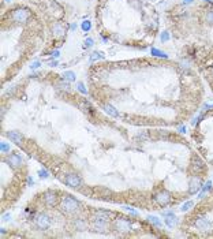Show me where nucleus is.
Returning <instances> with one entry per match:
<instances>
[{"instance_id": "nucleus-27", "label": "nucleus", "mask_w": 213, "mask_h": 239, "mask_svg": "<svg viewBox=\"0 0 213 239\" xmlns=\"http://www.w3.org/2000/svg\"><path fill=\"white\" fill-rule=\"evenodd\" d=\"M39 176L41 178V179H45V178H48V176H49V172L45 170V168H41V170L39 171Z\"/></svg>"}, {"instance_id": "nucleus-7", "label": "nucleus", "mask_w": 213, "mask_h": 239, "mask_svg": "<svg viewBox=\"0 0 213 239\" xmlns=\"http://www.w3.org/2000/svg\"><path fill=\"white\" fill-rule=\"evenodd\" d=\"M57 200H59L57 193H55V191H52V190H48L46 193H44V196H42L44 204L48 205V206H56L57 205Z\"/></svg>"}, {"instance_id": "nucleus-30", "label": "nucleus", "mask_w": 213, "mask_h": 239, "mask_svg": "<svg viewBox=\"0 0 213 239\" xmlns=\"http://www.w3.org/2000/svg\"><path fill=\"white\" fill-rule=\"evenodd\" d=\"M78 90H79L82 94H87V90H86V87H85V85H83L82 82L78 83Z\"/></svg>"}, {"instance_id": "nucleus-33", "label": "nucleus", "mask_w": 213, "mask_h": 239, "mask_svg": "<svg viewBox=\"0 0 213 239\" xmlns=\"http://www.w3.org/2000/svg\"><path fill=\"white\" fill-rule=\"evenodd\" d=\"M93 42H94V41H93L92 39H86L85 40V46H86V48H87V46H92Z\"/></svg>"}, {"instance_id": "nucleus-36", "label": "nucleus", "mask_w": 213, "mask_h": 239, "mask_svg": "<svg viewBox=\"0 0 213 239\" xmlns=\"http://www.w3.org/2000/svg\"><path fill=\"white\" fill-rule=\"evenodd\" d=\"M179 133H186V127L185 126H180L179 127Z\"/></svg>"}, {"instance_id": "nucleus-13", "label": "nucleus", "mask_w": 213, "mask_h": 239, "mask_svg": "<svg viewBox=\"0 0 213 239\" xmlns=\"http://www.w3.org/2000/svg\"><path fill=\"white\" fill-rule=\"evenodd\" d=\"M201 187L202 186H201L200 179L198 178H191L190 183H189V194H195Z\"/></svg>"}, {"instance_id": "nucleus-18", "label": "nucleus", "mask_w": 213, "mask_h": 239, "mask_svg": "<svg viewBox=\"0 0 213 239\" xmlns=\"http://www.w3.org/2000/svg\"><path fill=\"white\" fill-rule=\"evenodd\" d=\"M150 53L153 55L154 57H161V59H168V55L165 53V52H163V51H160V49H157V48H152V49H150Z\"/></svg>"}, {"instance_id": "nucleus-11", "label": "nucleus", "mask_w": 213, "mask_h": 239, "mask_svg": "<svg viewBox=\"0 0 213 239\" xmlns=\"http://www.w3.org/2000/svg\"><path fill=\"white\" fill-rule=\"evenodd\" d=\"M92 226L97 232H105L107 228H108V221L98 220V219H93Z\"/></svg>"}, {"instance_id": "nucleus-20", "label": "nucleus", "mask_w": 213, "mask_h": 239, "mask_svg": "<svg viewBox=\"0 0 213 239\" xmlns=\"http://www.w3.org/2000/svg\"><path fill=\"white\" fill-rule=\"evenodd\" d=\"M148 219V221H150L153 226H156V227H161V220H160L157 216H153V215H149V216L146 217Z\"/></svg>"}, {"instance_id": "nucleus-40", "label": "nucleus", "mask_w": 213, "mask_h": 239, "mask_svg": "<svg viewBox=\"0 0 213 239\" xmlns=\"http://www.w3.org/2000/svg\"><path fill=\"white\" fill-rule=\"evenodd\" d=\"M51 66H52V67H56V66H59V63H57V62H52Z\"/></svg>"}, {"instance_id": "nucleus-42", "label": "nucleus", "mask_w": 213, "mask_h": 239, "mask_svg": "<svg viewBox=\"0 0 213 239\" xmlns=\"http://www.w3.org/2000/svg\"><path fill=\"white\" fill-rule=\"evenodd\" d=\"M212 74H213V68H212Z\"/></svg>"}, {"instance_id": "nucleus-21", "label": "nucleus", "mask_w": 213, "mask_h": 239, "mask_svg": "<svg viewBox=\"0 0 213 239\" xmlns=\"http://www.w3.org/2000/svg\"><path fill=\"white\" fill-rule=\"evenodd\" d=\"M98 59H104V53H101V52H93L92 56H90V62H96Z\"/></svg>"}, {"instance_id": "nucleus-10", "label": "nucleus", "mask_w": 213, "mask_h": 239, "mask_svg": "<svg viewBox=\"0 0 213 239\" xmlns=\"http://www.w3.org/2000/svg\"><path fill=\"white\" fill-rule=\"evenodd\" d=\"M6 135H7V138L8 139H11L13 142H15L17 145H21L22 144V141H23V134L21 133H18V131H7L6 133Z\"/></svg>"}, {"instance_id": "nucleus-35", "label": "nucleus", "mask_w": 213, "mask_h": 239, "mask_svg": "<svg viewBox=\"0 0 213 239\" xmlns=\"http://www.w3.org/2000/svg\"><path fill=\"white\" fill-rule=\"evenodd\" d=\"M3 220H4V221H8V220H10V215H4V216H3Z\"/></svg>"}, {"instance_id": "nucleus-5", "label": "nucleus", "mask_w": 213, "mask_h": 239, "mask_svg": "<svg viewBox=\"0 0 213 239\" xmlns=\"http://www.w3.org/2000/svg\"><path fill=\"white\" fill-rule=\"evenodd\" d=\"M36 226H37V228H40V230L49 228V226H51V217H49L46 213L37 215V217H36Z\"/></svg>"}, {"instance_id": "nucleus-39", "label": "nucleus", "mask_w": 213, "mask_h": 239, "mask_svg": "<svg viewBox=\"0 0 213 239\" xmlns=\"http://www.w3.org/2000/svg\"><path fill=\"white\" fill-rule=\"evenodd\" d=\"M28 182H29V185H33V179H31V178H30V176H29V178H28Z\"/></svg>"}, {"instance_id": "nucleus-38", "label": "nucleus", "mask_w": 213, "mask_h": 239, "mask_svg": "<svg viewBox=\"0 0 213 239\" xmlns=\"http://www.w3.org/2000/svg\"><path fill=\"white\" fill-rule=\"evenodd\" d=\"M70 29H71V30H74V29H77V23H72V25L70 26Z\"/></svg>"}, {"instance_id": "nucleus-8", "label": "nucleus", "mask_w": 213, "mask_h": 239, "mask_svg": "<svg viewBox=\"0 0 213 239\" xmlns=\"http://www.w3.org/2000/svg\"><path fill=\"white\" fill-rule=\"evenodd\" d=\"M4 161L7 163L8 165L14 167V168H18V167H21V165H22V159H21V156H18V154H15V153L8 154L7 159H6Z\"/></svg>"}, {"instance_id": "nucleus-37", "label": "nucleus", "mask_w": 213, "mask_h": 239, "mask_svg": "<svg viewBox=\"0 0 213 239\" xmlns=\"http://www.w3.org/2000/svg\"><path fill=\"white\" fill-rule=\"evenodd\" d=\"M194 0H183V4H191Z\"/></svg>"}, {"instance_id": "nucleus-15", "label": "nucleus", "mask_w": 213, "mask_h": 239, "mask_svg": "<svg viewBox=\"0 0 213 239\" xmlns=\"http://www.w3.org/2000/svg\"><path fill=\"white\" fill-rule=\"evenodd\" d=\"M176 223H178V217L172 212H167L165 213V224H167V227L172 228V227L176 226Z\"/></svg>"}, {"instance_id": "nucleus-9", "label": "nucleus", "mask_w": 213, "mask_h": 239, "mask_svg": "<svg viewBox=\"0 0 213 239\" xmlns=\"http://www.w3.org/2000/svg\"><path fill=\"white\" fill-rule=\"evenodd\" d=\"M195 226H197V228H200L201 231H208V230H211V221L205 216H198L197 220H195Z\"/></svg>"}, {"instance_id": "nucleus-17", "label": "nucleus", "mask_w": 213, "mask_h": 239, "mask_svg": "<svg viewBox=\"0 0 213 239\" xmlns=\"http://www.w3.org/2000/svg\"><path fill=\"white\" fill-rule=\"evenodd\" d=\"M63 79L66 82H74L77 79V75H75L74 71H64L63 72Z\"/></svg>"}, {"instance_id": "nucleus-26", "label": "nucleus", "mask_w": 213, "mask_h": 239, "mask_svg": "<svg viewBox=\"0 0 213 239\" xmlns=\"http://www.w3.org/2000/svg\"><path fill=\"white\" fill-rule=\"evenodd\" d=\"M191 206H193V201H187L186 204H183V205H182V209H180V211H182V212H187Z\"/></svg>"}, {"instance_id": "nucleus-14", "label": "nucleus", "mask_w": 213, "mask_h": 239, "mask_svg": "<svg viewBox=\"0 0 213 239\" xmlns=\"http://www.w3.org/2000/svg\"><path fill=\"white\" fill-rule=\"evenodd\" d=\"M93 219H98V220H104V221H109L111 219V212L108 211H103V209H98L94 212Z\"/></svg>"}, {"instance_id": "nucleus-34", "label": "nucleus", "mask_w": 213, "mask_h": 239, "mask_svg": "<svg viewBox=\"0 0 213 239\" xmlns=\"http://www.w3.org/2000/svg\"><path fill=\"white\" fill-rule=\"evenodd\" d=\"M59 56H60L59 51H53V52H52V57H59Z\"/></svg>"}, {"instance_id": "nucleus-23", "label": "nucleus", "mask_w": 213, "mask_h": 239, "mask_svg": "<svg viewBox=\"0 0 213 239\" xmlns=\"http://www.w3.org/2000/svg\"><path fill=\"white\" fill-rule=\"evenodd\" d=\"M0 150H2V153H8L10 152V145L7 142H2L0 144Z\"/></svg>"}, {"instance_id": "nucleus-28", "label": "nucleus", "mask_w": 213, "mask_h": 239, "mask_svg": "<svg viewBox=\"0 0 213 239\" xmlns=\"http://www.w3.org/2000/svg\"><path fill=\"white\" fill-rule=\"evenodd\" d=\"M160 39H161V41H163V42L168 41V40H170V33H168V31H163L161 36H160Z\"/></svg>"}, {"instance_id": "nucleus-6", "label": "nucleus", "mask_w": 213, "mask_h": 239, "mask_svg": "<svg viewBox=\"0 0 213 239\" xmlns=\"http://www.w3.org/2000/svg\"><path fill=\"white\" fill-rule=\"evenodd\" d=\"M64 182H66V185L71 189H79L81 185H82V179H81L77 174H68L66 176V180H64Z\"/></svg>"}, {"instance_id": "nucleus-24", "label": "nucleus", "mask_w": 213, "mask_h": 239, "mask_svg": "<svg viewBox=\"0 0 213 239\" xmlns=\"http://www.w3.org/2000/svg\"><path fill=\"white\" fill-rule=\"evenodd\" d=\"M81 28H82L83 31H89L90 28H92V23H90V21H83L82 25H81Z\"/></svg>"}, {"instance_id": "nucleus-12", "label": "nucleus", "mask_w": 213, "mask_h": 239, "mask_svg": "<svg viewBox=\"0 0 213 239\" xmlns=\"http://www.w3.org/2000/svg\"><path fill=\"white\" fill-rule=\"evenodd\" d=\"M52 33H53L55 37L60 39V37H63L64 34H66V29H64V26L60 22H55L53 25H52Z\"/></svg>"}, {"instance_id": "nucleus-32", "label": "nucleus", "mask_w": 213, "mask_h": 239, "mask_svg": "<svg viewBox=\"0 0 213 239\" xmlns=\"http://www.w3.org/2000/svg\"><path fill=\"white\" fill-rule=\"evenodd\" d=\"M124 209H126V211H128V212H130V213H133V215H138V212H137L135 209L130 208V206H124Z\"/></svg>"}, {"instance_id": "nucleus-19", "label": "nucleus", "mask_w": 213, "mask_h": 239, "mask_svg": "<svg viewBox=\"0 0 213 239\" xmlns=\"http://www.w3.org/2000/svg\"><path fill=\"white\" fill-rule=\"evenodd\" d=\"M75 227H77V230H79V231H83V230H86L87 224L85 220H82V219H77V220L74 221Z\"/></svg>"}, {"instance_id": "nucleus-41", "label": "nucleus", "mask_w": 213, "mask_h": 239, "mask_svg": "<svg viewBox=\"0 0 213 239\" xmlns=\"http://www.w3.org/2000/svg\"><path fill=\"white\" fill-rule=\"evenodd\" d=\"M205 2H208V3H213V0H205Z\"/></svg>"}, {"instance_id": "nucleus-22", "label": "nucleus", "mask_w": 213, "mask_h": 239, "mask_svg": "<svg viewBox=\"0 0 213 239\" xmlns=\"http://www.w3.org/2000/svg\"><path fill=\"white\" fill-rule=\"evenodd\" d=\"M205 21L209 23V25H213V10H208L205 14Z\"/></svg>"}, {"instance_id": "nucleus-2", "label": "nucleus", "mask_w": 213, "mask_h": 239, "mask_svg": "<svg viewBox=\"0 0 213 239\" xmlns=\"http://www.w3.org/2000/svg\"><path fill=\"white\" fill-rule=\"evenodd\" d=\"M112 227L115 228V231L122 232V234H126V232L131 231V221L127 220L126 217H118L112 221Z\"/></svg>"}, {"instance_id": "nucleus-31", "label": "nucleus", "mask_w": 213, "mask_h": 239, "mask_svg": "<svg viewBox=\"0 0 213 239\" xmlns=\"http://www.w3.org/2000/svg\"><path fill=\"white\" fill-rule=\"evenodd\" d=\"M40 64H41V63H40L39 60H36V62H33V63H31L30 68H31V70H36V68H39V67H40Z\"/></svg>"}, {"instance_id": "nucleus-1", "label": "nucleus", "mask_w": 213, "mask_h": 239, "mask_svg": "<svg viewBox=\"0 0 213 239\" xmlns=\"http://www.w3.org/2000/svg\"><path fill=\"white\" fill-rule=\"evenodd\" d=\"M79 201L75 200L74 197L71 196H64L62 197V200H60V204H59V208L60 211L64 212L66 215H72L75 213V212L79 211Z\"/></svg>"}, {"instance_id": "nucleus-4", "label": "nucleus", "mask_w": 213, "mask_h": 239, "mask_svg": "<svg viewBox=\"0 0 213 239\" xmlns=\"http://www.w3.org/2000/svg\"><path fill=\"white\" fill-rule=\"evenodd\" d=\"M154 201H156V204H159L160 206H165L172 201V197L168 191L163 190V191H159V193L154 196Z\"/></svg>"}, {"instance_id": "nucleus-3", "label": "nucleus", "mask_w": 213, "mask_h": 239, "mask_svg": "<svg viewBox=\"0 0 213 239\" xmlns=\"http://www.w3.org/2000/svg\"><path fill=\"white\" fill-rule=\"evenodd\" d=\"M29 17H30V11L28 8H17V10L13 11L11 14V18L15 23H19V25H23L25 22H28Z\"/></svg>"}, {"instance_id": "nucleus-25", "label": "nucleus", "mask_w": 213, "mask_h": 239, "mask_svg": "<svg viewBox=\"0 0 213 239\" xmlns=\"http://www.w3.org/2000/svg\"><path fill=\"white\" fill-rule=\"evenodd\" d=\"M211 189H212V182L209 180V182H206V185L202 187V191H201L200 197H202V196H204V193H205V191H208V190H211Z\"/></svg>"}, {"instance_id": "nucleus-29", "label": "nucleus", "mask_w": 213, "mask_h": 239, "mask_svg": "<svg viewBox=\"0 0 213 239\" xmlns=\"http://www.w3.org/2000/svg\"><path fill=\"white\" fill-rule=\"evenodd\" d=\"M57 89H60V90H70V82L59 83V85H57Z\"/></svg>"}, {"instance_id": "nucleus-16", "label": "nucleus", "mask_w": 213, "mask_h": 239, "mask_svg": "<svg viewBox=\"0 0 213 239\" xmlns=\"http://www.w3.org/2000/svg\"><path fill=\"white\" fill-rule=\"evenodd\" d=\"M103 109H104V112H105V113H108L109 116H113V118H118V115H119L116 108L113 105H111V104H104Z\"/></svg>"}, {"instance_id": "nucleus-43", "label": "nucleus", "mask_w": 213, "mask_h": 239, "mask_svg": "<svg viewBox=\"0 0 213 239\" xmlns=\"http://www.w3.org/2000/svg\"><path fill=\"white\" fill-rule=\"evenodd\" d=\"M6 2H10V0H6Z\"/></svg>"}]
</instances>
